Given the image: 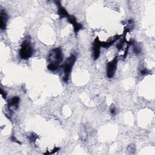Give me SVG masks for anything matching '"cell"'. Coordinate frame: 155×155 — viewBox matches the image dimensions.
Masks as SVG:
<instances>
[{
    "label": "cell",
    "mask_w": 155,
    "mask_h": 155,
    "mask_svg": "<svg viewBox=\"0 0 155 155\" xmlns=\"http://www.w3.org/2000/svg\"><path fill=\"white\" fill-rule=\"evenodd\" d=\"M117 58L115 57L112 61H110L107 65V75L108 78H112L117 68Z\"/></svg>",
    "instance_id": "277c9868"
},
{
    "label": "cell",
    "mask_w": 155,
    "mask_h": 155,
    "mask_svg": "<svg viewBox=\"0 0 155 155\" xmlns=\"http://www.w3.org/2000/svg\"><path fill=\"white\" fill-rule=\"evenodd\" d=\"M101 47V41H99L98 38H96L93 42V58L94 60H96L100 54V50Z\"/></svg>",
    "instance_id": "5b68a950"
},
{
    "label": "cell",
    "mask_w": 155,
    "mask_h": 155,
    "mask_svg": "<svg viewBox=\"0 0 155 155\" xmlns=\"http://www.w3.org/2000/svg\"><path fill=\"white\" fill-rule=\"evenodd\" d=\"M63 54L60 47H56L52 49L48 56L47 68L51 71L56 70L62 61Z\"/></svg>",
    "instance_id": "6da1fadb"
},
{
    "label": "cell",
    "mask_w": 155,
    "mask_h": 155,
    "mask_svg": "<svg viewBox=\"0 0 155 155\" xmlns=\"http://www.w3.org/2000/svg\"><path fill=\"white\" fill-rule=\"evenodd\" d=\"M33 51V48L30 40L25 39L21 44L19 51L20 57L22 59H28L32 56Z\"/></svg>",
    "instance_id": "3957f363"
},
{
    "label": "cell",
    "mask_w": 155,
    "mask_h": 155,
    "mask_svg": "<svg viewBox=\"0 0 155 155\" xmlns=\"http://www.w3.org/2000/svg\"><path fill=\"white\" fill-rule=\"evenodd\" d=\"M19 101H20V99L19 98V97L14 96L9 100V101L8 102V106L10 108H13V109L17 108L18 107Z\"/></svg>",
    "instance_id": "9c48e42d"
},
{
    "label": "cell",
    "mask_w": 155,
    "mask_h": 155,
    "mask_svg": "<svg viewBox=\"0 0 155 155\" xmlns=\"http://www.w3.org/2000/svg\"><path fill=\"white\" fill-rule=\"evenodd\" d=\"M133 51L135 53V54H139L141 51V48L140 47L137 45L136 42L133 43Z\"/></svg>",
    "instance_id": "30bf717a"
},
{
    "label": "cell",
    "mask_w": 155,
    "mask_h": 155,
    "mask_svg": "<svg viewBox=\"0 0 155 155\" xmlns=\"http://www.w3.org/2000/svg\"><path fill=\"white\" fill-rule=\"evenodd\" d=\"M1 94L2 95V96L3 97V98L5 99V97H6V93H5V91H4L2 88L1 89Z\"/></svg>",
    "instance_id": "5bb4252c"
},
{
    "label": "cell",
    "mask_w": 155,
    "mask_h": 155,
    "mask_svg": "<svg viewBox=\"0 0 155 155\" xmlns=\"http://www.w3.org/2000/svg\"><path fill=\"white\" fill-rule=\"evenodd\" d=\"M148 73H149V71L147 70V69H143L140 71V74L142 75H146Z\"/></svg>",
    "instance_id": "7c38bea8"
},
{
    "label": "cell",
    "mask_w": 155,
    "mask_h": 155,
    "mask_svg": "<svg viewBox=\"0 0 155 155\" xmlns=\"http://www.w3.org/2000/svg\"><path fill=\"white\" fill-rule=\"evenodd\" d=\"M37 138L36 136H35V134L32 133L30 136H29V139L31 141H35L36 140V139Z\"/></svg>",
    "instance_id": "8fae6325"
},
{
    "label": "cell",
    "mask_w": 155,
    "mask_h": 155,
    "mask_svg": "<svg viewBox=\"0 0 155 155\" xmlns=\"http://www.w3.org/2000/svg\"><path fill=\"white\" fill-rule=\"evenodd\" d=\"M67 21L73 26L74 28V31L76 34L78 33V31L82 28V25L76 21V19L74 16L69 15L67 18Z\"/></svg>",
    "instance_id": "8992f818"
},
{
    "label": "cell",
    "mask_w": 155,
    "mask_h": 155,
    "mask_svg": "<svg viewBox=\"0 0 155 155\" xmlns=\"http://www.w3.org/2000/svg\"><path fill=\"white\" fill-rule=\"evenodd\" d=\"M76 60V56L74 54H72L66 59L64 64L62 66L63 69V73H64V74L62 76V80L66 83L68 81L69 76L70 74L72 67L74 65Z\"/></svg>",
    "instance_id": "7a4b0ae2"
},
{
    "label": "cell",
    "mask_w": 155,
    "mask_h": 155,
    "mask_svg": "<svg viewBox=\"0 0 155 155\" xmlns=\"http://www.w3.org/2000/svg\"><path fill=\"white\" fill-rule=\"evenodd\" d=\"M7 21H8V16L7 13L4 10H1V16H0V27L2 30H4L5 29Z\"/></svg>",
    "instance_id": "ba28073f"
},
{
    "label": "cell",
    "mask_w": 155,
    "mask_h": 155,
    "mask_svg": "<svg viewBox=\"0 0 155 155\" xmlns=\"http://www.w3.org/2000/svg\"><path fill=\"white\" fill-rule=\"evenodd\" d=\"M110 113L111 114L114 115L115 113H116V108L114 107H111V108H110Z\"/></svg>",
    "instance_id": "4fadbf2b"
},
{
    "label": "cell",
    "mask_w": 155,
    "mask_h": 155,
    "mask_svg": "<svg viewBox=\"0 0 155 155\" xmlns=\"http://www.w3.org/2000/svg\"><path fill=\"white\" fill-rule=\"evenodd\" d=\"M11 140H12L13 142H16V143H18L21 144V142H19V141H18V140L15 138V137L14 136H12V137H11Z\"/></svg>",
    "instance_id": "9a60e30c"
},
{
    "label": "cell",
    "mask_w": 155,
    "mask_h": 155,
    "mask_svg": "<svg viewBox=\"0 0 155 155\" xmlns=\"http://www.w3.org/2000/svg\"><path fill=\"white\" fill-rule=\"evenodd\" d=\"M57 4V6L58 7V14L60 16V18H67L70 15L68 13L65 8L61 5L60 1H56L55 2Z\"/></svg>",
    "instance_id": "52a82bcc"
}]
</instances>
